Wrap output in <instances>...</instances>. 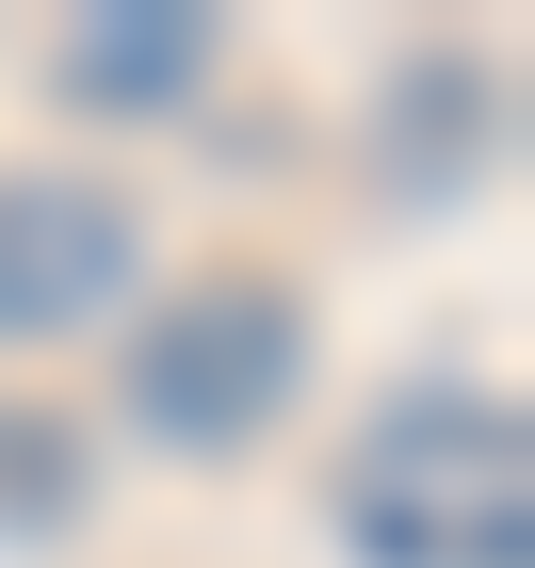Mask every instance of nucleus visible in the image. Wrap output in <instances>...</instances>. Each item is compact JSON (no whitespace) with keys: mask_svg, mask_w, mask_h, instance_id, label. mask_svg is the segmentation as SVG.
Here are the masks:
<instances>
[{"mask_svg":"<svg viewBox=\"0 0 535 568\" xmlns=\"http://www.w3.org/2000/svg\"><path fill=\"white\" fill-rule=\"evenodd\" d=\"M341 536L373 568H535V423L503 390H390L341 438Z\"/></svg>","mask_w":535,"mask_h":568,"instance_id":"obj_1","label":"nucleus"},{"mask_svg":"<svg viewBox=\"0 0 535 568\" xmlns=\"http://www.w3.org/2000/svg\"><path fill=\"white\" fill-rule=\"evenodd\" d=\"M292 390H309V308L276 293L260 261L163 293V308L131 325V374H114V406H131L163 455H244Z\"/></svg>","mask_w":535,"mask_h":568,"instance_id":"obj_2","label":"nucleus"},{"mask_svg":"<svg viewBox=\"0 0 535 568\" xmlns=\"http://www.w3.org/2000/svg\"><path fill=\"white\" fill-rule=\"evenodd\" d=\"M146 276V212L82 163L0 179V342H82L97 308Z\"/></svg>","mask_w":535,"mask_h":568,"instance_id":"obj_3","label":"nucleus"},{"mask_svg":"<svg viewBox=\"0 0 535 568\" xmlns=\"http://www.w3.org/2000/svg\"><path fill=\"white\" fill-rule=\"evenodd\" d=\"M195 65H212V17L195 0H114V17L65 33V98H178Z\"/></svg>","mask_w":535,"mask_h":568,"instance_id":"obj_4","label":"nucleus"}]
</instances>
